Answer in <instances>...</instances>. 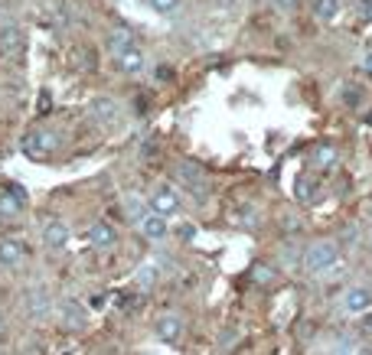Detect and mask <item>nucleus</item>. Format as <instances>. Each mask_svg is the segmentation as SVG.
<instances>
[{
	"instance_id": "20",
	"label": "nucleus",
	"mask_w": 372,
	"mask_h": 355,
	"mask_svg": "<svg viewBox=\"0 0 372 355\" xmlns=\"http://www.w3.org/2000/svg\"><path fill=\"white\" fill-rule=\"evenodd\" d=\"M121 208H124V215H127V219L134 222V225H137V222H141V219H144V215L150 212L147 202H144L141 196H134V193H124V196H121Z\"/></svg>"
},
{
	"instance_id": "11",
	"label": "nucleus",
	"mask_w": 372,
	"mask_h": 355,
	"mask_svg": "<svg viewBox=\"0 0 372 355\" xmlns=\"http://www.w3.org/2000/svg\"><path fill=\"white\" fill-rule=\"evenodd\" d=\"M144 65H147V59H144V52L137 50V46L114 52V69H118L121 75H141L144 72Z\"/></svg>"
},
{
	"instance_id": "3",
	"label": "nucleus",
	"mask_w": 372,
	"mask_h": 355,
	"mask_svg": "<svg viewBox=\"0 0 372 355\" xmlns=\"http://www.w3.org/2000/svg\"><path fill=\"white\" fill-rule=\"evenodd\" d=\"M174 176H176V183L183 186V189H189L193 196H206L209 193V183H206V173L199 170L196 163H176L174 166Z\"/></svg>"
},
{
	"instance_id": "23",
	"label": "nucleus",
	"mask_w": 372,
	"mask_h": 355,
	"mask_svg": "<svg viewBox=\"0 0 372 355\" xmlns=\"http://www.w3.org/2000/svg\"><path fill=\"white\" fill-rule=\"evenodd\" d=\"M157 277H161V274H157V268H154V264H141V268H137L134 283L141 287V290H150V287L157 283Z\"/></svg>"
},
{
	"instance_id": "5",
	"label": "nucleus",
	"mask_w": 372,
	"mask_h": 355,
	"mask_svg": "<svg viewBox=\"0 0 372 355\" xmlns=\"http://www.w3.org/2000/svg\"><path fill=\"white\" fill-rule=\"evenodd\" d=\"M340 306H343V313H349V316H362V313L372 310V290L366 283H353L347 294H343Z\"/></svg>"
},
{
	"instance_id": "4",
	"label": "nucleus",
	"mask_w": 372,
	"mask_h": 355,
	"mask_svg": "<svg viewBox=\"0 0 372 355\" xmlns=\"http://www.w3.org/2000/svg\"><path fill=\"white\" fill-rule=\"evenodd\" d=\"M56 134L46 131V127H37V131H26L23 140H20V150H23L26 157H43V153H52L56 150Z\"/></svg>"
},
{
	"instance_id": "30",
	"label": "nucleus",
	"mask_w": 372,
	"mask_h": 355,
	"mask_svg": "<svg viewBox=\"0 0 372 355\" xmlns=\"http://www.w3.org/2000/svg\"><path fill=\"white\" fill-rule=\"evenodd\" d=\"M362 72H366V75L372 78V50L366 52V59H362Z\"/></svg>"
},
{
	"instance_id": "25",
	"label": "nucleus",
	"mask_w": 372,
	"mask_h": 355,
	"mask_svg": "<svg viewBox=\"0 0 372 355\" xmlns=\"http://www.w3.org/2000/svg\"><path fill=\"white\" fill-rule=\"evenodd\" d=\"M174 235L180 238V241H193V238H196V225H193V222H183V225H176L174 228Z\"/></svg>"
},
{
	"instance_id": "14",
	"label": "nucleus",
	"mask_w": 372,
	"mask_h": 355,
	"mask_svg": "<svg viewBox=\"0 0 372 355\" xmlns=\"http://www.w3.org/2000/svg\"><path fill=\"white\" fill-rule=\"evenodd\" d=\"M154 332H157V339H161V343H176V339L183 336V319L176 316V313H163V316L157 319Z\"/></svg>"
},
{
	"instance_id": "32",
	"label": "nucleus",
	"mask_w": 372,
	"mask_h": 355,
	"mask_svg": "<svg viewBox=\"0 0 372 355\" xmlns=\"http://www.w3.org/2000/svg\"><path fill=\"white\" fill-rule=\"evenodd\" d=\"M3 326H7V323H3V313H0V332H3Z\"/></svg>"
},
{
	"instance_id": "12",
	"label": "nucleus",
	"mask_w": 372,
	"mask_h": 355,
	"mask_svg": "<svg viewBox=\"0 0 372 355\" xmlns=\"http://www.w3.org/2000/svg\"><path fill=\"white\" fill-rule=\"evenodd\" d=\"M26 245L20 241V238H3L0 241V268H20L26 261Z\"/></svg>"
},
{
	"instance_id": "29",
	"label": "nucleus",
	"mask_w": 372,
	"mask_h": 355,
	"mask_svg": "<svg viewBox=\"0 0 372 355\" xmlns=\"http://www.w3.org/2000/svg\"><path fill=\"white\" fill-rule=\"evenodd\" d=\"M88 306H92V310H101V306H105V294H95L88 300Z\"/></svg>"
},
{
	"instance_id": "10",
	"label": "nucleus",
	"mask_w": 372,
	"mask_h": 355,
	"mask_svg": "<svg viewBox=\"0 0 372 355\" xmlns=\"http://www.w3.org/2000/svg\"><path fill=\"white\" fill-rule=\"evenodd\" d=\"M23 202H26V196H23V189H3L0 193V219L3 222H17L20 215H23Z\"/></svg>"
},
{
	"instance_id": "17",
	"label": "nucleus",
	"mask_w": 372,
	"mask_h": 355,
	"mask_svg": "<svg viewBox=\"0 0 372 355\" xmlns=\"http://www.w3.org/2000/svg\"><path fill=\"white\" fill-rule=\"evenodd\" d=\"M131 46H137V33L127 23H114L108 30V50L121 52V50H131Z\"/></svg>"
},
{
	"instance_id": "2",
	"label": "nucleus",
	"mask_w": 372,
	"mask_h": 355,
	"mask_svg": "<svg viewBox=\"0 0 372 355\" xmlns=\"http://www.w3.org/2000/svg\"><path fill=\"white\" fill-rule=\"evenodd\" d=\"M147 208L150 212H157V215H163V219H174L176 212L183 208V199H180V193H176L174 186H161V189L150 193Z\"/></svg>"
},
{
	"instance_id": "7",
	"label": "nucleus",
	"mask_w": 372,
	"mask_h": 355,
	"mask_svg": "<svg viewBox=\"0 0 372 355\" xmlns=\"http://www.w3.org/2000/svg\"><path fill=\"white\" fill-rule=\"evenodd\" d=\"M26 310H30V316L33 319H50L52 300H50V290H46L43 283H37V287L26 290Z\"/></svg>"
},
{
	"instance_id": "21",
	"label": "nucleus",
	"mask_w": 372,
	"mask_h": 355,
	"mask_svg": "<svg viewBox=\"0 0 372 355\" xmlns=\"http://www.w3.org/2000/svg\"><path fill=\"white\" fill-rule=\"evenodd\" d=\"M340 7H343V0H313V17L320 23H330V20H336Z\"/></svg>"
},
{
	"instance_id": "18",
	"label": "nucleus",
	"mask_w": 372,
	"mask_h": 355,
	"mask_svg": "<svg viewBox=\"0 0 372 355\" xmlns=\"http://www.w3.org/2000/svg\"><path fill=\"white\" fill-rule=\"evenodd\" d=\"M88 114L95 118V121H114L118 118V101L108 98V95H99V98H92L88 101Z\"/></svg>"
},
{
	"instance_id": "16",
	"label": "nucleus",
	"mask_w": 372,
	"mask_h": 355,
	"mask_svg": "<svg viewBox=\"0 0 372 355\" xmlns=\"http://www.w3.org/2000/svg\"><path fill=\"white\" fill-rule=\"evenodd\" d=\"M88 245H92V248H112V245H118V228H114L112 222H95V225L88 228Z\"/></svg>"
},
{
	"instance_id": "27",
	"label": "nucleus",
	"mask_w": 372,
	"mask_h": 355,
	"mask_svg": "<svg viewBox=\"0 0 372 355\" xmlns=\"http://www.w3.org/2000/svg\"><path fill=\"white\" fill-rule=\"evenodd\" d=\"M356 13H360L362 23H372V0H360L356 3Z\"/></svg>"
},
{
	"instance_id": "24",
	"label": "nucleus",
	"mask_w": 372,
	"mask_h": 355,
	"mask_svg": "<svg viewBox=\"0 0 372 355\" xmlns=\"http://www.w3.org/2000/svg\"><path fill=\"white\" fill-rule=\"evenodd\" d=\"M150 10L161 13V17H174L176 10H180V0H147Z\"/></svg>"
},
{
	"instance_id": "31",
	"label": "nucleus",
	"mask_w": 372,
	"mask_h": 355,
	"mask_svg": "<svg viewBox=\"0 0 372 355\" xmlns=\"http://www.w3.org/2000/svg\"><path fill=\"white\" fill-rule=\"evenodd\" d=\"M294 3H298V0H278V7H281V10H291Z\"/></svg>"
},
{
	"instance_id": "28",
	"label": "nucleus",
	"mask_w": 372,
	"mask_h": 355,
	"mask_svg": "<svg viewBox=\"0 0 372 355\" xmlns=\"http://www.w3.org/2000/svg\"><path fill=\"white\" fill-rule=\"evenodd\" d=\"M118 306H121L124 313H137V306H141V297H121V300H118Z\"/></svg>"
},
{
	"instance_id": "15",
	"label": "nucleus",
	"mask_w": 372,
	"mask_h": 355,
	"mask_svg": "<svg viewBox=\"0 0 372 355\" xmlns=\"http://www.w3.org/2000/svg\"><path fill=\"white\" fill-rule=\"evenodd\" d=\"M23 30H20V26L17 23H3L0 26V52H3V56H17V52L23 50Z\"/></svg>"
},
{
	"instance_id": "19",
	"label": "nucleus",
	"mask_w": 372,
	"mask_h": 355,
	"mask_svg": "<svg viewBox=\"0 0 372 355\" xmlns=\"http://www.w3.org/2000/svg\"><path fill=\"white\" fill-rule=\"evenodd\" d=\"M294 196H298L304 206L317 202V196H320V180H313V176H304V173H300L298 183H294Z\"/></svg>"
},
{
	"instance_id": "6",
	"label": "nucleus",
	"mask_w": 372,
	"mask_h": 355,
	"mask_svg": "<svg viewBox=\"0 0 372 355\" xmlns=\"http://www.w3.org/2000/svg\"><path fill=\"white\" fill-rule=\"evenodd\" d=\"M137 232H141L144 241H163L170 235V219H163L157 212H147L144 219L137 222Z\"/></svg>"
},
{
	"instance_id": "13",
	"label": "nucleus",
	"mask_w": 372,
	"mask_h": 355,
	"mask_svg": "<svg viewBox=\"0 0 372 355\" xmlns=\"http://www.w3.org/2000/svg\"><path fill=\"white\" fill-rule=\"evenodd\" d=\"M336 163H340V150L333 144H317V147L310 150V166L313 170L330 173V170H336Z\"/></svg>"
},
{
	"instance_id": "8",
	"label": "nucleus",
	"mask_w": 372,
	"mask_h": 355,
	"mask_svg": "<svg viewBox=\"0 0 372 355\" xmlns=\"http://www.w3.org/2000/svg\"><path fill=\"white\" fill-rule=\"evenodd\" d=\"M72 241V228L65 225L62 219H52L43 225V245L52 248V251H62V248Z\"/></svg>"
},
{
	"instance_id": "9",
	"label": "nucleus",
	"mask_w": 372,
	"mask_h": 355,
	"mask_svg": "<svg viewBox=\"0 0 372 355\" xmlns=\"http://www.w3.org/2000/svg\"><path fill=\"white\" fill-rule=\"evenodd\" d=\"M59 319L69 332H79L88 326V310L79 303V300H65V303L59 306Z\"/></svg>"
},
{
	"instance_id": "33",
	"label": "nucleus",
	"mask_w": 372,
	"mask_h": 355,
	"mask_svg": "<svg viewBox=\"0 0 372 355\" xmlns=\"http://www.w3.org/2000/svg\"><path fill=\"white\" fill-rule=\"evenodd\" d=\"M360 355H372V349H362V352Z\"/></svg>"
},
{
	"instance_id": "22",
	"label": "nucleus",
	"mask_w": 372,
	"mask_h": 355,
	"mask_svg": "<svg viewBox=\"0 0 372 355\" xmlns=\"http://www.w3.org/2000/svg\"><path fill=\"white\" fill-rule=\"evenodd\" d=\"M251 283H258V287H274V283H278V270L258 261V264H251Z\"/></svg>"
},
{
	"instance_id": "1",
	"label": "nucleus",
	"mask_w": 372,
	"mask_h": 355,
	"mask_svg": "<svg viewBox=\"0 0 372 355\" xmlns=\"http://www.w3.org/2000/svg\"><path fill=\"white\" fill-rule=\"evenodd\" d=\"M340 261V241L336 238H317L313 245H307L304 257H300V268L307 274H323Z\"/></svg>"
},
{
	"instance_id": "26",
	"label": "nucleus",
	"mask_w": 372,
	"mask_h": 355,
	"mask_svg": "<svg viewBox=\"0 0 372 355\" xmlns=\"http://www.w3.org/2000/svg\"><path fill=\"white\" fill-rule=\"evenodd\" d=\"M236 219L242 222V225H258V222H261V215H258V212H255V208H251V206H245V208H242V212H238V215H236Z\"/></svg>"
}]
</instances>
